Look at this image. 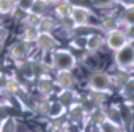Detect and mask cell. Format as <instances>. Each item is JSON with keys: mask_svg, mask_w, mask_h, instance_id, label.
Here are the masks:
<instances>
[{"mask_svg": "<svg viewBox=\"0 0 134 132\" xmlns=\"http://www.w3.org/2000/svg\"><path fill=\"white\" fill-rule=\"evenodd\" d=\"M71 8H73V5L66 3V2H63V3H57V7H55V16H57L58 19H66V17H70V14H71Z\"/></svg>", "mask_w": 134, "mask_h": 132, "instance_id": "cell-18", "label": "cell"}, {"mask_svg": "<svg viewBox=\"0 0 134 132\" xmlns=\"http://www.w3.org/2000/svg\"><path fill=\"white\" fill-rule=\"evenodd\" d=\"M16 119L13 116H7L2 123H0V132H16Z\"/></svg>", "mask_w": 134, "mask_h": 132, "instance_id": "cell-20", "label": "cell"}, {"mask_svg": "<svg viewBox=\"0 0 134 132\" xmlns=\"http://www.w3.org/2000/svg\"><path fill=\"white\" fill-rule=\"evenodd\" d=\"M65 113H66V107H65L62 102H58V101L51 102V109H49V115H47V116H51L52 119H58V118H62Z\"/></svg>", "mask_w": 134, "mask_h": 132, "instance_id": "cell-13", "label": "cell"}, {"mask_svg": "<svg viewBox=\"0 0 134 132\" xmlns=\"http://www.w3.org/2000/svg\"><path fill=\"white\" fill-rule=\"evenodd\" d=\"M98 127H99V132H121V127L117 126L115 123H112V121L107 119V118H104V119L98 124Z\"/></svg>", "mask_w": 134, "mask_h": 132, "instance_id": "cell-19", "label": "cell"}, {"mask_svg": "<svg viewBox=\"0 0 134 132\" xmlns=\"http://www.w3.org/2000/svg\"><path fill=\"white\" fill-rule=\"evenodd\" d=\"M36 44L41 50L44 52H51V50H55L58 47V39L52 35V33H40L38 39H36Z\"/></svg>", "mask_w": 134, "mask_h": 132, "instance_id": "cell-6", "label": "cell"}, {"mask_svg": "<svg viewBox=\"0 0 134 132\" xmlns=\"http://www.w3.org/2000/svg\"><path fill=\"white\" fill-rule=\"evenodd\" d=\"M128 46H129V47L134 50V41H128Z\"/></svg>", "mask_w": 134, "mask_h": 132, "instance_id": "cell-35", "label": "cell"}, {"mask_svg": "<svg viewBox=\"0 0 134 132\" xmlns=\"http://www.w3.org/2000/svg\"><path fill=\"white\" fill-rule=\"evenodd\" d=\"M120 94L126 99V98H129L131 94H134V77H129L128 80H126V83L120 88Z\"/></svg>", "mask_w": 134, "mask_h": 132, "instance_id": "cell-22", "label": "cell"}, {"mask_svg": "<svg viewBox=\"0 0 134 132\" xmlns=\"http://www.w3.org/2000/svg\"><path fill=\"white\" fill-rule=\"evenodd\" d=\"M46 7H47V5H46L44 2H41V0H35V3H33V7H32V10H30L29 14H32V16L41 19V14L46 11Z\"/></svg>", "mask_w": 134, "mask_h": 132, "instance_id": "cell-23", "label": "cell"}, {"mask_svg": "<svg viewBox=\"0 0 134 132\" xmlns=\"http://www.w3.org/2000/svg\"><path fill=\"white\" fill-rule=\"evenodd\" d=\"M85 38L87 36H77L71 41V46L76 49H85Z\"/></svg>", "mask_w": 134, "mask_h": 132, "instance_id": "cell-30", "label": "cell"}, {"mask_svg": "<svg viewBox=\"0 0 134 132\" xmlns=\"http://www.w3.org/2000/svg\"><path fill=\"white\" fill-rule=\"evenodd\" d=\"M85 116H87V112H85V109H84V105L81 104V102H76V104H73L71 107H70V112H68V118L73 121V123H81L82 119H85Z\"/></svg>", "mask_w": 134, "mask_h": 132, "instance_id": "cell-9", "label": "cell"}, {"mask_svg": "<svg viewBox=\"0 0 134 132\" xmlns=\"http://www.w3.org/2000/svg\"><path fill=\"white\" fill-rule=\"evenodd\" d=\"M115 64L121 73H126L134 68V50L129 46H125L118 52H115Z\"/></svg>", "mask_w": 134, "mask_h": 132, "instance_id": "cell-3", "label": "cell"}, {"mask_svg": "<svg viewBox=\"0 0 134 132\" xmlns=\"http://www.w3.org/2000/svg\"><path fill=\"white\" fill-rule=\"evenodd\" d=\"M92 2H93L95 7H98V8H101V10H104V8H110V7L114 5L112 0H92Z\"/></svg>", "mask_w": 134, "mask_h": 132, "instance_id": "cell-29", "label": "cell"}, {"mask_svg": "<svg viewBox=\"0 0 134 132\" xmlns=\"http://www.w3.org/2000/svg\"><path fill=\"white\" fill-rule=\"evenodd\" d=\"M49 109H51V102H49V101H41V102H38V105H36V110H38V113H41V115H49Z\"/></svg>", "mask_w": 134, "mask_h": 132, "instance_id": "cell-27", "label": "cell"}, {"mask_svg": "<svg viewBox=\"0 0 134 132\" xmlns=\"http://www.w3.org/2000/svg\"><path fill=\"white\" fill-rule=\"evenodd\" d=\"M128 79H129V76H128L126 73H121V71H120V73H118V74L115 76V79L112 77V83L115 82V85L121 88V87H123V85L126 83V80H128Z\"/></svg>", "mask_w": 134, "mask_h": 132, "instance_id": "cell-24", "label": "cell"}, {"mask_svg": "<svg viewBox=\"0 0 134 132\" xmlns=\"http://www.w3.org/2000/svg\"><path fill=\"white\" fill-rule=\"evenodd\" d=\"M76 93H74V90H62L60 93H58V102H62L65 107H71L73 104H76Z\"/></svg>", "mask_w": 134, "mask_h": 132, "instance_id": "cell-12", "label": "cell"}, {"mask_svg": "<svg viewBox=\"0 0 134 132\" xmlns=\"http://www.w3.org/2000/svg\"><path fill=\"white\" fill-rule=\"evenodd\" d=\"M36 27L40 28L41 33H51L52 30L57 28V24H55L54 19H51V17H41L40 22L36 24Z\"/></svg>", "mask_w": 134, "mask_h": 132, "instance_id": "cell-16", "label": "cell"}, {"mask_svg": "<svg viewBox=\"0 0 134 132\" xmlns=\"http://www.w3.org/2000/svg\"><path fill=\"white\" fill-rule=\"evenodd\" d=\"M29 50H30L29 44L24 43V41H19V43L13 44V46L10 47V57L14 58V60H22V58L29 53Z\"/></svg>", "mask_w": 134, "mask_h": 132, "instance_id": "cell-10", "label": "cell"}, {"mask_svg": "<svg viewBox=\"0 0 134 132\" xmlns=\"http://www.w3.org/2000/svg\"><path fill=\"white\" fill-rule=\"evenodd\" d=\"M8 35H10L8 28H7V27H3V25H0V46H3V43L7 41Z\"/></svg>", "mask_w": 134, "mask_h": 132, "instance_id": "cell-32", "label": "cell"}, {"mask_svg": "<svg viewBox=\"0 0 134 132\" xmlns=\"http://www.w3.org/2000/svg\"><path fill=\"white\" fill-rule=\"evenodd\" d=\"M112 85H114L112 83V77L107 73L96 71V73H93L88 77V88H90V91L107 94V93H110Z\"/></svg>", "mask_w": 134, "mask_h": 132, "instance_id": "cell-2", "label": "cell"}, {"mask_svg": "<svg viewBox=\"0 0 134 132\" xmlns=\"http://www.w3.org/2000/svg\"><path fill=\"white\" fill-rule=\"evenodd\" d=\"M118 27H120V19H117L114 16H107L101 22V30H104L106 33H110L114 30H118Z\"/></svg>", "mask_w": 134, "mask_h": 132, "instance_id": "cell-14", "label": "cell"}, {"mask_svg": "<svg viewBox=\"0 0 134 132\" xmlns=\"http://www.w3.org/2000/svg\"><path fill=\"white\" fill-rule=\"evenodd\" d=\"M62 132H71V130H70V129H66V127H63V129H62Z\"/></svg>", "mask_w": 134, "mask_h": 132, "instance_id": "cell-36", "label": "cell"}, {"mask_svg": "<svg viewBox=\"0 0 134 132\" xmlns=\"http://www.w3.org/2000/svg\"><path fill=\"white\" fill-rule=\"evenodd\" d=\"M21 71L27 79H33V68H32V63H24L21 64Z\"/></svg>", "mask_w": 134, "mask_h": 132, "instance_id": "cell-28", "label": "cell"}, {"mask_svg": "<svg viewBox=\"0 0 134 132\" xmlns=\"http://www.w3.org/2000/svg\"><path fill=\"white\" fill-rule=\"evenodd\" d=\"M5 90H8V91H11V93H16V91L19 90L18 80H16L14 77H8L7 82H5Z\"/></svg>", "mask_w": 134, "mask_h": 132, "instance_id": "cell-25", "label": "cell"}, {"mask_svg": "<svg viewBox=\"0 0 134 132\" xmlns=\"http://www.w3.org/2000/svg\"><path fill=\"white\" fill-rule=\"evenodd\" d=\"M33 3H35V0H21V2L18 3V8L21 11H24V13H30Z\"/></svg>", "mask_w": 134, "mask_h": 132, "instance_id": "cell-26", "label": "cell"}, {"mask_svg": "<svg viewBox=\"0 0 134 132\" xmlns=\"http://www.w3.org/2000/svg\"><path fill=\"white\" fill-rule=\"evenodd\" d=\"M104 43H106V46L110 50L118 52L120 49H123L125 46H128V38H126L125 32L118 28V30H114V32L107 33L106 38H104Z\"/></svg>", "mask_w": 134, "mask_h": 132, "instance_id": "cell-4", "label": "cell"}, {"mask_svg": "<svg viewBox=\"0 0 134 132\" xmlns=\"http://www.w3.org/2000/svg\"><path fill=\"white\" fill-rule=\"evenodd\" d=\"M16 11V3L13 0H0V14H11Z\"/></svg>", "mask_w": 134, "mask_h": 132, "instance_id": "cell-21", "label": "cell"}, {"mask_svg": "<svg viewBox=\"0 0 134 132\" xmlns=\"http://www.w3.org/2000/svg\"><path fill=\"white\" fill-rule=\"evenodd\" d=\"M125 35H126L128 41H134V27H126Z\"/></svg>", "mask_w": 134, "mask_h": 132, "instance_id": "cell-33", "label": "cell"}, {"mask_svg": "<svg viewBox=\"0 0 134 132\" xmlns=\"http://www.w3.org/2000/svg\"><path fill=\"white\" fill-rule=\"evenodd\" d=\"M41 2H44L46 5H57L60 0H41Z\"/></svg>", "mask_w": 134, "mask_h": 132, "instance_id": "cell-34", "label": "cell"}, {"mask_svg": "<svg viewBox=\"0 0 134 132\" xmlns=\"http://www.w3.org/2000/svg\"><path fill=\"white\" fill-rule=\"evenodd\" d=\"M38 91L43 93V94H49L54 91V82L49 79V77H44L41 76L38 79Z\"/></svg>", "mask_w": 134, "mask_h": 132, "instance_id": "cell-17", "label": "cell"}, {"mask_svg": "<svg viewBox=\"0 0 134 132\" xmlns=\"http://www.w3.org/2000/svg\"><path fill=\"white\" fill-rule=\"evenodd\" d=\"M40 28L36 27V25H33V24H30V25H27L25 27V30H24V33H22V41L24 43H27V44H30V43H36V39H38V36H40Z\"/></svg>", "mask_w": 134, "mask_h": 132, "instance_id": "cell-11", "label": "cell"}, {"mask_svg": "<svg viewBox=\"0 0 134 132\" xmlns=\"http://www.w3.org/2000/svg\"><path fill=\"white\" fill-rule=\"evenodd\" d=\"M103 46H104V38H103L101 35H98V33H90V35H87V38H85V50H87V52L95 53V52H98Z\"/></svg>", "mask_w": 134, "mask_h": 132, "instance_id": "cell-7", "label": "cell"}, {"mask_svg": "<svg viewBox=\"0 0 134 132\" xmlns=\"http://www.w3.org/2000/svg\"><path fill=\"white\" fill-rule=\"evenodd\" d=\"M98 132H99V130H98Z\"/></svg>", "mask_w": 134, "mask_h": 132, "instance_id": "cell-38", "label": "cell"}, {"mask_svg": "<svg viewBox=\"0 0 134 132\" xmlns=\"http://www.w3.org/2000/svg\"><path fill=\"white\" fill-rule=\"evenodd\" d=\"M90 14H92V13H90L88 8L81 7V5H73L70 19H71V22H73L74 27H82V25H87V24H88Z\"/></svg>", "mask_w": 134, "mask_h": 132, "instance_id": "cell-5", "label": "cell"}, {"mask_svg": "<svg viewBox=\"0 0 134 132\" xmlns=\"http://www.w3.org/2000/svg\"><path fill=\"white\" fill-rule=\"evenodd\" d=\"M51 63H52V68L57 69V73H62V71H66V73H71L76 64H77V60L74 57L73 52L66 50V49H55L51 55Z\"/></svg>", "mask_w": 134, "mask_h": 132, "instance_id": "cell-1", "label": "cell"}, {"mask_svg": "<svg viewBox=\"0 0 134 132\" xmlns=\"http://www.w3.org/2000/svg\"><path fill=\"white\" fill-rule=\"evenodd\" d=\"M55 85H58L62 90H73V87H74V76L71 73H66V71L57 73Z\"/></svg>", "mask_w": 134, "mask_h": 132, "instance_id": "cell-8", "label": "cell"}, {"mask_svg": "<svg viewBox=\"0 0 134 132\" xmlns=\"http://www.w3.org/2000/svg\"><path fill=\"white\" fill-rule=\"evenodd\" d=\"M120 24H123L125 27H134V5H129L120 17Z\"/></svg>", "mask_w": 134, "mask_h": 132, "instance_id": "cell-15", "label": "cell"}, {"mask_svg": "<svg viewBox=\"0 0 134 132\" xmlns=\"http://www.w3.org/2000/svg\"><path fill=\"white\" fill-rule=\"evenodd\" d=\"M13 2H14V3H16V5H18V3H19V2H21V0H13Z\"/></svg>", "mask_w": 134, "mask_h": 132, "instance_id": "cell-37", "label": "cell"}, {"mask_svg": "<svg viewBox=\"0 0 134 132\" xmlns=\"http://www.w3.org/2000/svg\"><path fill=\"white\" fill-rule=\"evenodd\" d=\"M104 99V94L103 93H95V91H90V101L95 102V104H101Z\"/></svg>", "mask_w": 134, "mask_h": 132, "instance_id": "cell-31", "label": "cell"}]
</instances>
